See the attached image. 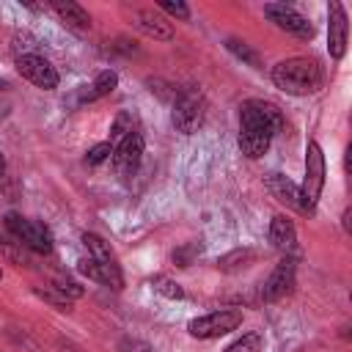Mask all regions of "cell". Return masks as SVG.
Segmentation results:
<instances>
[{
	"instance_id": "6da1fadb",
	"label": "cell",
	"mask_w": 352,
	"mask_h": 352,
	"mask_svg": "<svg viewBox=\"0 0 352 352\" xmlns=\"http://www.w3.org/2000/svg\"><path fill=\"white\" fill-rule=\"evenodd\" d=\"M283 129V113L278 104L267 99H248L239 104V151L248 160H258L267 154L275 132Z\"/></svg>"
},
{
	"instance_id": "7a4b0ae2",
	"label": "cell",
	"mask_w": 352,
	"mask_h": 352,
	"mask_svg": "<svg viewBox=\"0 0 352 352\" xmlns=\"http://www.w3.org/2000/svg\"><path fill=\"white\" fill-rule=\"evenodd\" d=\"M272 85L289 96H311L324 85V72L316 58L294 55L272 66Z\"/></svg>"
},
{
	"instance_id": "3957f363",
	"label": "cell",
	"mask_w": 352,
	"mask_h": 352,
	"mask_svg": "<svg viewBox=\"0 0 352 352\" xmlns=\"http://www.w3.org/2000/svg\"><path fill=\"white\" fill-rule=\"evenodd\" d=\"M6 231L30 253H50L52 250V234L44 223H36V220H28L22 217L19 212H8L6 214Z\"/></svg>"
},
{
	"instance_id": "277c9868",
	"label": "cell",
	"mask_w": 352,
	"mask_h": 352,
	"mask_svg": "<svg viewBox=\"0 0 352 352\" xmlns=\"http://www.w3.org/2000/svg\"><path fill=\"white\" fill-rule=\"evenodd\" d=\"M206 118V99L201 91H182L173 99V110H170V124L176 132L182 135H192L201 129Z\"/></svg>"
},
{
	"instance_id": "5b68a950",
	"label": "cell",
	"mask_w": 352,
	"mask_h": 352,
	"mask_svg": "<svg viewBox=\"0 0 352 352\" xmlns=\"http://www.w3.org/2000/svg\"><path fill=\"white\" fill-rule=\"evenodd\" d=\"M242 311L239 308H220V311H209L204 316H195L190 319L187 330L190 336L195 338H220V336H228L234 333L239 324H242Z\"/></svg>"
},
{
	"instance_id": "8992f818",
	"label": "cell",
	"mask_w": 352,
	"mask_h": 352,
	"mask_svg": "<svg viewBox=\"0 0 352 352\" xmlns=\"http://www.w3.org/2000/svg\"><path fill=\"white\" fill-rule=\"evenodd\" d=\"M324 176H327V162H324V151L316 140H308L305 146V176H302V195L311 206H316L322 190H324Z\"/></svg>"
},
{
	"instance_id": "52a82bcc",
	"label": "cell",
	"mask_w": 352,
	"mask_h": 352,
	"mask_svg": "<svg viewBox=\"0 0 352 352\" xmlns=\"http://www.w3.org/2000/svg\"><path fill=\"white\" fill-rule=\"evenodd\" d=\"M16 72H19L28 82H33L36 88H41V91H55L58 82H60L55 66H52L44 55H36V52H22V55H16Z\"/></svg>"
},
{
	"instance_id": "ba28073f",
	"label": "cell",
	"mask_w": 352,
	"mask_h": 352,
	"mask_svg": "<svg viewBox=\"0 0 352 352\" xmlns=\"http://www.w3.org/2000/svg\"><path fill=\"white\" fill-rule=\"evenodd\" d=\"M264 187L270 190V195L278 201V204H283L286 209H294V212H300V214H314L316 212V206H311L308 201H305V195H302V190L289 179V176H283V173H267L264 176Z\"/></svg>"
},
{
	"instance_id": "9c48e42d",
	"label": "cell",
	"mask_w": 352,
	"mask_h": 352,
	"mask_svg": "<svg viewBox=\"0 0 352 352\" xmlns=\"http://www.w3.org/2000/svg\"><path fill=\"white\" fill-rule=\"evenodd\" d=\"M264 14L270 16V22H275V28L297 36V38H314V25L308 16H302L297 8L286 6V3H267L264 6Z\"/></svg>"
},
{
	"instance_id": "30bf717a",
	"label": "cell",
	"mask_w": 352,
	"mask_h": 352,
	"mask_svg": "<svg viewBox=\"0 0 352 352\" xmlns=\"http://www.w3.org/2000/svg\"><path fill=\"white\" fill-rule=\"evenodd\" d=\"M143 148H146V140H143V135L138 129L129 132L124 140H118V146L113 148V168H116V173L129 179L138 170L140 160H143Z\"/></svg>"
},
{
	"instance_id": "8fae6325",
	"label": "cell",
	"mask_w": 352,
	"mask_h": 352,
	"mask_svg": "<svg viewBox=\"0 0 352 352\" xmlns=\"http://www.w3.org/2000/svg\"><path fill=\"white\" fill-rule=\"evenodd\" d=\"M294 275H297V264H294V258H280L275 267H272V272H270V278L264 280V286H261V300L264 302H278V300H283L292 289H294Z\"/></svg>"
},
{
	"instance_id": "7c38bea8",
	"label": "cell",
	"mask_w": 352,
	"mask_h": 352,
	"mask_svg": "<svg viewBox=\"0 0 352 352\" xmlns=\"http://www.w3.org/2000/svg\"><path fill=\"white\" fill-rule=\"evenodd\" d=\"M346 38H349V22H346V8L341 3L327 6V52L333 60H341L346 52Z\"/></svg>"
},
{
	"instance_id": "4fadbf2b",
	"label": "cell",
	"mask_w": 352,
	"mask_h": 352,
	"mask_svg": "<svg viewBox=\"0 0 352 352\" xmlns=\"http://www.w3.org/2000/svg\"><path fill=\"white\" fill-rule=\"evenodd\" d=\"M132 28L140 30L143 36L154 38V41H173V28L157 8H135L132 11Z\"/></svg>"
},
{
	"instance_id": "5bb4252c",
	"label": "cell",
	"mask_w": 352,
	"mask_h": 352,
	"mask_svg": "<svg viewBox=\"0 0 352 352\" xmlns=\"http://www.w3.org/2000/svg\"><path fill=\"white\" fill-rule=\"evenodd\" d=\"M50 8L58 14V19H60V25H63L66 30H72V33H77V36H85V33L91 30V16H88V11H85L80 3H72V0H52Z\"/></svg>"
},
{
	"instance_id": "9a60e30c",
	"label": "cell",
	"mask_w": 352,
	"mask_h": 352,
	"mask_svg": "<svg viewBox=\"0 0 352 352\" xmlns=\"http://www.w3.org/2000/svg\"><path fill=\"white\" fill-rule=\"evenodd\" d=\"M77 270H80V272H82L88 280H96V283L110 286V289H124V275H121V270L102 267V264H96L91 256L80 258V261H77Z\"/></svg>"
},
{
	"instance_id": "2e32d148",
	"label": "cell",
	"mask_w": 352,
	"mask_h": 352,
	"mask_svg": "<svg viewBox=\"0 0 352 352\" xmlns=\"http://www.w3.org/2000/svg\"><path fill=\"white\" fill-rule=\"evenodd\" d=\"M270 242L272 248L278 250H292L294 242H297V228H294V220L289 214H275L270 220Z\"/></svg>"
},
{
	"instance_id": "e0dca14e",
	"label": "cell",
	"mask_w": 352,
	"mask_h": 352,
	"mask_svg": "<svg viewBox=\"0 0 352 352\" xmlns=\"http://www.w3.org/2000/svg\"><path fill=\"white\" fill-rule=\"evenodd\" d=\"M82 245H85L88 256H91L96 264H102V267H110V270H121V264H118V258H116V253H113L110 242H104L99 234H94V231H85V234H82Z\"/></svg>"
},
{
	"instance_id": "ac0fdd59",
	"label": "cell",
	"mask_w": 352,
	"mask_h": 352,
	"mask_svg": "<svg viewBox=\"0 0 352 352\" xmlns=\"http://www.w3.org/2000/svg\"><path fill=\"white\" fill-rule=\"evenodd\" d=\"M116 85H118V74H116L113 69H104V72H99V74L94 77V82H91V85H85V88L80 91V102L102 99V96L113 94V91H116Z\"/></svg>"
},
{
	"instance_id": "d6986e66",
	"label": "cell",
	"mask_w": 352,
	"mask_h": 352,
	"mask_svg": "<svg viewBox=\"0 0 352 352\" xmlns=\"http://www.w3.org/2000/svg\"><path fill=\"white\" fill-rule=\"evenodd\" d=\"M226 47H228V52H234L239 60H245L248 66H253V69H261V58H258V52L248 44V41H242V38H226Z\"/></svg>"
},
{
	"instance_id": "ffe728a7",
	"label": "cell",
	"mask_w": 352,
	"mask_h": 352,
	"mask_svg": "<svg viewBox=\"0 0 352 352\" xmlns=\"http://www.w3.org/2000/svg\"><path fill=\"white\" fill-rule=\"evenodd\" d=\"M253 258H256L253 250H231V253H226L223 258H217V270H223V272H236V270L248 267V261H253Z\"/></svg>"
},
{
	"instance_id": "44dd1931",
	"label": "cell",
	"mask_w": 352,
	"mask_h": 352,
	"mask_svg": "<svg viewBox=\"0 0 352 352\" xmlns=\"http://www.w3.org/2000/svg\"><path fill=\"white\" fill-rule=\"evenodd\" d=\"M148 283H151L154 292H160V294L168 297V300H182V297H184V289H182L173 278H168V275H151Z\"/></svg>"
},
{
	"instance_id": "7402d4cb",
	"label": "cell",
	"mask_w": 352,
	"mask_h": 352,
	"mask_svg": "<svg viewBox=\"0 0 352 352\" xmlns=\"http://www.w3.org/2000/svg\"><path fill=\"white\" fill-rule=\"evenodd\" d=\"M223 352H264V336L258 330L245 333L242 338H236L231 346H226Z\"/></svg>"
},
{
	"instance_id": "603a6c76",
	"label": "cell",
	"mask_w": 352,
	"mask_h": 352,
	"mask_svg": "<svg viewBox=\"0 0 352 352\" xmlns=\"http://www.w3.org/2000/svg\"><path fill=\"white\" fill-rule=\"evenodd\" d=\"M132 124H135L132 113L129 110H118L116 118H113V124H110V140H124L129 132H135Z\"/></svg>"
},
{
	"instance_id": "cb8c5ba5",
	"label": "cell",
	"mask_w": 352,
	"mask_h": 352,
	"mask_svg": "<svg viewBox=\"0 0 352 352\" xmlns=\"http://www.w3.org/2000/svg\"><path fill=\"white\" fill-rule=\"evenodd\" d=\"M0 256L3 258H8L11 264H28V256H25V248L11 236H6V234H0Z\"/></svg>"
},
{
	"instance_id": "d4e9b609",
	"label": "cell",
	"mask_w": 352,
	"mask_h": 352,
	"mask_svg": "<svg viewBox=\"0 0 352 352\" xmlns=\"http://www.w3.org/2000/svg\"><path fill=\"white\" fill-rule=\"evenodd\" d=\"M110 154H113V143H110V140H102V143H94V146L88 148L85 162H88V165H102L104 160H110Z\"/></svg>"
},
{
	"instance_id": "484cf974",
	"label": "cell",
	"mask_w": 352,
	"mask_h": 352,
	"mask_svg": "<svg viewBox=\"0 0 352 352\" xmlns=\"http://www.w3.org/2000/svg\"><path fill=\"white\" fill-rule=\"evenodd\" d=\"M52 289H55L58 294H63L66 300H77V297H82V286L74 283V280H69V278H55V280H52Z\"/></svg>"
},
{
	"instance_id": "4316f807",
	"label": "cell",
	"mask_w": 352,
	"mask_h": 352,
	"mask_svg": "<svg viewBox=\"0 0 352 352\" xmlns=\"http://www.w3.org/2000/svg\"><path fill=\"white\" fill-rule=\"evenodd\" d=\"M36 294L41 297V300H47L52 308H58V311H72V300H66L63 294H58L52 286L50 289H36Z\"/></svg>"
},
{
	"instance_id": "83f0119b",
	"label": "cell",
	"mask_w": 352,
	"mask_h": 352,
	"mask_svg": "<svg viewBox=\"0 0 352 352\" xmlns=\"http://www.w3.org/2000/svg\"><path fill=\"white\" fill-rule=\"evenodd\" d=\"M195 253H201V245H195V242H192V245H184V248H179V250H173L176 267H190Z\"/></svg>"
},
{
	"instance_id": "f1b7e54d",
	"label": "cell",
	"mask_w": 352,
	"mask_h": 352,
	"mask_svg": "<svg viewBox=\"0 0 352 352\" xmlns=\"http://www.w3.org/2000/svg\"><path fill=\"white\" fill-rule=\"evenodd\" d=\"M118 352H154V346L146 344V341H140V338L124 336V338L118 341Z\"/></svg>"
},
{
	"instance_id": "f546056e",
	"label": "cell",
	"mask_w": 352,
	"mask_h": 352,
	"mask_svg": "<svg viewBox=\"0 0 352 352\" xmlns=\"http://www.w3.org/2000/svg\"><path fill=\"white\" fill-rule=\"evenodd\" d=\"M160 11H165V14H170V16H179V19H190V6H187V3L162 0V3H160Z\"/></svg>"
},
{
	"instance_id": "4dcf8cb0",
	"label": "cell",
	"mask_w": 352,
	"mask_h": 352,
	"mask_svg": "<svg viewBox=\"0 0 352 352\" xmlns=\"http://www.w3.org/2000/svg\"><path fill=\"white\" fill-rule=\"evenodd\" d=\"M6 173V157H3V151H0V176Z\"/></svg>"
},
{
	"instance_id": "1f68e13d",
	"label": "cell",
	"mask_w": 352,
	"mask_h": 352,
	"mask_svg": "<svg viewBox=\"0 0 352 352\" xmlns=\"http://www.w3.org/2000/svg\"><path fill=\"white\" fill-rule=\"evenodd\" d=\"M0 280H3V267H0Z\"/></svg>"
}]
</instances>
